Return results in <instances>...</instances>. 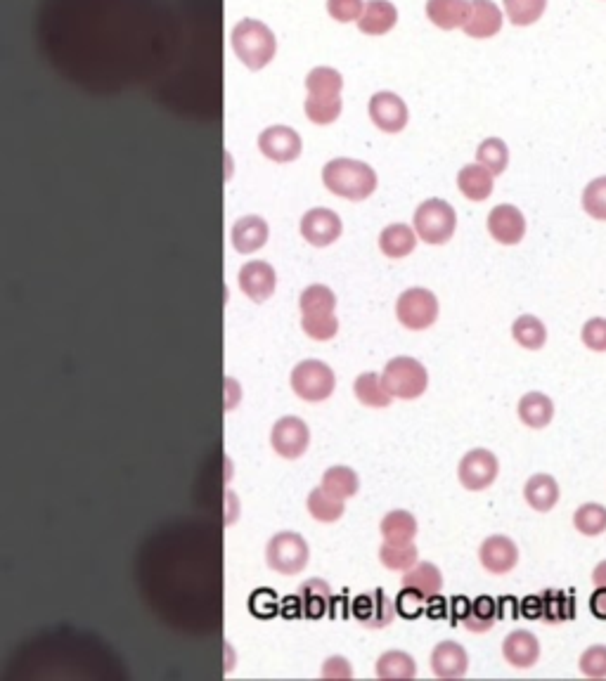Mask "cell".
<instances>
[{"instance_id": "6da1fadb", "label": "cell", "mask_w": 606, "mask_h": 681, "mask_svg": "<svg viewBox=\"0 0 606 681\" xmlns=\"http://www.w3.org/2000/svg\"><path fill=\"white\" fill-rule=\"evenodd\" d=\"M322 183L327 190L348 201H365L379 185L375 168L358 159H332L322 168Z\"/></svg>"}, {"instance_id": "11a10c76", "label": "cell", "mask_w": 606, "mask_h": 681, "mask_svg": "<svg viewBox=\"0 0 606 681\" xmlns=\"http://www.w3.org/2000/svg\"><path fill=\"white\" fill-rule=\"evenodd\" d=\"M592 582H595V587L606 589V561H599L595 570H592Z\"/></svg>"}, {"instance_id": "f907efd6", "label": "cell", "mask_w": 606, "mask_h": 681, "mask_svg": "<svg viewBox=\"0 0 606 681\" xmlns=\"http://www.w3.org/2000/svg\"><path fill=\"white\" fill-rule=\"evenodd\" d=\"M353 670L351 665H348L346 658H339V655H334L322 667V677H351Z\"/></svg>"}, {"instance_id": "5bb4252c", "label": "cell", "mask_w": 606, "mask_h": 681, "mask_svg": "<svg viewBox=\"0 0 606 681\" xmlns=\"http://www.w3.org/2000/svg\"><path fill=\"white\" fill-rule=\"evenodd\" d=\"M259 149L270 161L277 164H289V161L299 159L303 142L301 135L289 126H270L259 135Z\"/></svg>"}, {"instance_id": "f1b7e54d", "label": "cell", "mask_w": 606, "mask_h": 681, "mask_svg": "<svg viewBox=\"0 0 606 681\" xmlns=\"http://www.w3.org/2000/svg\"><path fill=\"white\" fill-rule=\"evenodd\" d=\"M550 0H502V12L512 27L526 29L545 17Z\"/></svg>"}, {"instance_id": "74e56055", "label": "cell", "mask_w": 606, "mask_h": 681, "mask_svg": "<svg viewBox=\"0 0 606 681\" xmlns=\"http://www.w3.org/2000/svg\"><path fill=\"white\" fill-rule=\"evenodd\" d=\"M543 599V620L550 625H562L566 620L576 618V608H573V596L559 589H547L540 594Z\"/></svg>"}, {"instance_id": "52a82bcc", "label": "cell", "mask_w": 606, "mask_h": 681, "mask_svg": "<svg viewBox=\"0 0 606 681\" xmlns=\"http://www.w3.org/2000/svg\"><path fill=\"white\" fill-rule=\"evenodd\" d=\"M498 473H500L498 457H495L491 450H486V447L469 450L460 459V466H457V478H460L462 488L469 492L488 490L495 481H498Z\"/></svg>"}, {"instance_id": "f35d334b", "label": "cell", "mask_w": 606, "mask_h": 681, "mask_svg": "<svg viewBox=\"0 0 606 681\" xmlns=\"http://www.w3.org/2000/svg\"><path fill=\"white\" fill-rule=\"evenodd\" d=\"M308 511L315 521L320 523H334L344 516V499H337L330 495L325 488H315L311 495H308Z\"/></svg>"}, {"instance_id": "7dc6e473", "label": "cell", "mask_w": 606, "mask_h": 681, "mask_svg": "<svg viewBox=\"0 0 606 681\" xmlns=\"http://www.w3.org/2000/svg\"><path fill=\"white\" fill-rule=\"evenodd\" d=\"M580 341L592 353H606V317H592L580 329Z\"/></svg>"}, {"instance_id": "4dcf8cb0", "label": "cell", "mask_w": 606, "mask_h": 681, "mask_svg": "<svg viewBox=\"0 0 606 681\" xmlns=\"http://www.w3.org/2000/svg\"><path fill=\"white\" fill-rule=\"evenodd\" d=\"M353 391H356V398L363 402L365 407H377V410H384L393 402V395L386 391L382 376L375 372H365L360 374L353 384Z\"/></svg>"}, {"instance_id": "ba28073f", "label": "cell", "mask_w": 606, "mask_h": 681, "mask_svg": "<svg viewBox=\"0 0 606 681\" xmlns=\"http://www.w3.org/2000/svg\"><path fill=\"white\" fill-rule=\"evenodd\" d=\"M308 551L306 540L299 533H280L268 542L266 559L268 566L282 575H296L308 566Z\"/></svg>"}, {"instance_id": "f5cc1de1", "label": "cell", "mask_w": 606, "mask_h": 681, "mask_svg": "<svg viewBox=\"0 0 606 681\" xmlns=\"http://www.w3.org/2000/svg\"><path fill=\"white\" fill-rule=\"evenodd\" d=\"M472 611V599H467V596H455L453 601H450V622H462L467 618V613Z\"/></svg>"}, {"instance_id": "5b68a950", "label": "cell", "mask_w": 606, "mask_h": 681, "mask_svg": "<svg viewBox=\"0 0 606 681\" xmlns=\"http://www.w3.org/2000/svg\"><path fill=\"white\" fill-rule=\"evenodd\" d=\"M396 317L410 332H424L438 320V298L434 291L412 287L396 301Z\"/></svg>"}, {"instance_id": "3957f363", "label": "cell", "mask_w": 606, "mask_h": 681, "mask_svg": "<svg viewBox=\"0 0 606 681\" xmlns=\"http://www.w3.org/2000/svg\"><path fill=\"white\" fill-rule=\"evenodd\" d=\"M412 227L417 237L429 246H443L455 237L457 230V213L446 199L431 197L415 209L412 216Z\"/></svg>"}, {"instance_id": "d4e9b609", "label": "cell", "mask_w": 606, "mask_h": 681, "mask_svg": "<svg viewBox=\"0 0 606 681\" xmlns=\"http://www.w3.org/2000/svg\"><path fill=\"white\" fill-rule=\"evenodd\" d=\"M559 483L554 481L550 473H535L524 485V499L526 504L533 511H540V514H547L557 507L559 502Z\"/></svg>"}, {"instance_id": "1f68e13d", "label": "cell", "mask_w": 606, "mask_h": 681, "mask_svg": "<svg viewBox=\"0 0 606 681\" xmlns=\"http://www.w3.org/2000/svg\"><path fill=\"white\" fill-rule=\"evenodd\" d=\"M377 677L382 679H412L417 677V663L405 651H386L377 660Z\"/></svg>"}, {"instance_id": "ab89813d", "label": "cell", "mask_w": 606, "mask_h": 681, "mask_svg": "<svg viewBox=\"0 0 606 681\" xmlns=\"http://www.w3.org/2000/svg\"><path fill=\"white\" fill-rule=\"evenodd\" d=\"M573 525H576L578 533L585 537H597L606 533V507L597 502L580 504L576 514H573Z\"/></svg>"}, {"instance_id": "d590c367", "label": "cell", "mask_w": 606, "mask_h": 681, "mask_svg": "<svg viewBox=\"0 0 606 681\" xmlns=\"http://www.w3.org/2000/svg\"><path fill=\"white\" fill-rule=\"evenodd\" d=\"M476 161H479L481 166H486L488 171H491L495 178L507 171L509 166V147L507 142L502 138H486L479 142V147H476Z\"/></svg>"}, {"instance_id": "cb8c5ba5", "label": "cell", "mask_w": 606, "mask_h": 681, "mask_svg": "<svg viewBox=\"0 0 606 681\" xmlns=\"http://www.w3.org/2000/svg\"><path fill=\"white\" fill-rule=\"evenodd\" d=\"M268 242V223L261 216H244L232 227V244L237 254H254Z\"/></svg>"}, {"instance_id": "44dd1931", "label": "cell", "mask_w": 606, "mask_h": 681, "mask_svg": "<svg viewBox=\"0 0 606 681\" xmlns=\"http://www.w3.org/2000/svg\"><path fill=\"white\" fill-rule=\"evenodd\" d=\"M356 24L360 34L386 36L398 24V8L391 0H367Z\"/></svg>"}, {"instance_id": "db71d44e", "label": "cell", "mask_w": 606, "mask_h": 681, "mask_svg": "<svg viewBox=\"0 0 606 681\" xmlns=\"http://www.w3.org/2000/svg\"><path fill=\"white\" fill-rule=\"evenodd\" d=\"M590 611L597 620H606V589L597 587L590 596Z\"/></svg>"}, {"instance_id": "b9f144b4", "label": "cell", "mask_w": 606, "mask_h": 681, "mask_svg": "<svg viewBox=\"0 0 606 681\" xmlns=\"http://www.w3.org/2000/svg\"><path fill=\"white\" fill-rule=\"evenodd\" d=\"M379 561L384 563V568L389 570H410L419 561V551L412 542L408 544H393L384 542L379 549Z\"/></svg>"}, {"instance_id": "681fc988", "label": "cell", "mask_w": 606, "mask_h": 681, "mask_svg": "<svg viewBox=\"0 0 606 681\" xmlns=\"http://www.w3.org/2000/svg\"><path fill=\"white\" fill-rule=\"evenodd\" d=\"M424 601L422 596L412 592V589H405L403 587V592L398 594V599H396V613H401L403 618H417V615H422L424 611Z\"/></svg>"}, {"instance_id": "f6af8a7d", "label": "cell", "mask_w": 606, "mask_h": 681, "mask_svg": "<svg viewBox=\"0 0 606 681\" xmlns=\"http://www.w3.org/2000/svg\"><path fill=\"white\" fill-rule=\"evenodd\" d=\"M301 327H303V332L311 336L313 341H330L339 332V320L334 317V313L303 315Z\"/></svg>"}, {"instance_id": "277c9868", "label": "cell", "mask_w": 606, "mask_h": 681, "mask_svg": "<svg viewBox=\"0 0 606 681\" xmlns=\"http://www.w3.org/2000/svg\"><path fill=\"white\" fill-rule=\"evenodd\" d=\"M382 381L393 398L398 400H417L427 393L429 372L422 362L415 358H393L386 362Z\"/></svg>"}, {"instance_id": "ac0fdd59", "label": "cell", "mask_w": 606, "mask_h": 681, "mask_svg": "<svg viewBox=\"0 0 606 681\" xmlns=\"http://www.w3.org/2000/svg\"><path fill=\"white\" fill-rule=\"evenodd\" d=\"M502 655L512 667L528 670L540 660V641L528 629H514L502 641Z\"/></svg>"}, {"instance_id": "9c48e42d", "label": "cell", "mask_w": 606, "mask_h": 681, "mask_svg": "<svg viewBox=\"0 0 606 681\" xmlns=\"http://www.w3.org/2000/svg\"><path fill=\"white\" fill-rule=\"evenodd\" d=\"M367 114H370V121L375 123L379 131L389 135L403 133L410 121V109L405 105V100L401 95L391 93V90H379V93L372 95Z\"/></svg>"}, {"instance_id": "9a60e30c", "label": "cell", "mask_w": 606, "mask_h": 681, "mask_svg": "<svg viewBox=\"0 0 606 681\" xmlns=\"http://www.w3.org/2000/svg\"><path fill=\"white\" fill-rule=\"evenodd\" d=\"M353 615L370 629L389 627L396 618V601L389 599L384 589H377L372 594H363L353 601Z\"/></svg>"}, {"instance_id": "7bdbcfd3", "label": "cell", "mask_w": 606, "mask_h": 681, "mask_svg": "<svg viewBox=\"0 0 606 681\" xmlns=\"http://www.w3.org/2000/svg\"><path fill=\"white\" fill-rule=\"evenodd\" d=\"M299 306L303 315L334 313V308H337V296H334L332 289L322 287V284H313V287H308L301 294Z\"/></svg>"}, {"instance_id": "d6986e66", "label": "cell", "mask_w": 606, "mask_h": 681, "mask_svg": "<svg viewBox=\"0 0 606 681\" xmlns=\"http://www.w3.org/2000/svg\"><path fill=\"white\" fill-rule=\"evenodd\" d=\"M469 670V653L457 641H441L431 651V672L441 679H460Z\"/></svg>"}, {"instance_id": "d6a6232c", "label": "cell", "mask_w": 606, "mask_h": 681, "mask_svg": "<svg viewBox=\"0 0 606 681\" xmlns=\"http://www.w3.org/2000/svg\"><path fill=\"white\" fill-rule=\"evenodd\" d=\"M512 339L526 350H540L547 343V329L535 315H521L512 324Z\"/></svg>"}, {"instance_id": "ffe728a7", "label": "cell", "mask_w": 606, "mask_h": 681, "mask_svg": "<svg viewBox=\"0 0 606 681\" xmlns=\"http://www.w3.org/2000/svg\"><path fill=\"white\" fill-rule=\"evenodd\" d=\"M457 190L462 192L464 199L481 204V201L491 199L495 190V175L486 166H481L479 161H474V164L462 166L457 171Z\"/></svg>"}, {"instance_id": "8992f818", "label": "cell", "mask_w": 606, "mask_h": 681, "mask_svg": "<svg viewBox=\"0 0 606 681\" xmlns=\"http://www.w3.org/2000/svg\"><path fill=\"white\" fill-rule=\"evenodd\" d=\"M337 379H334L332 367H327L320 360H303L292 372V388L301 400L322 402L334 393Z\"/></svg>"}, {"instance_id": "2e32d148", "label": "cell", "mask_w": 606, "mask_h": 681, "mask_svg": "<svg viewBox=\"0 0 606 681\" xmlns=\"http://www.w3.org/2000/svg\"><path fill=\"white\" fill-rule=\"evenodd\" d=\"M341 218L330 209H311L301 218V235L313 246H330L341 237Z\"/></svg>"}, {"instance_id": "c3c4849f", "label": "cell", "mask_w": 606, "mask_h": 681, "mask_svg": "<svg viewBox=\"0 0 606 681\" xmlns=\"http://www.w3.org/2000/svg\"><path fill=\"white\" fill-rule=\"evenodd\" d=\"M363 8L365 0H327V12L341 24L358 22L360 15H363Z\"/></svg>"}, {"instance_id": "ee69618b", "label": "cell", "mask_w": 606, "mask_h": 681, "mask_svg": "<svg viewBox=\"0 0 606 681\" xmlns=\"http://www.w3.org/2000/svg\"><path fill=\"white\" fill-rule=\"evenodd\" d=\"M580 206L590 218L606 223V175H599L585 185L583 194H580Z\"/></svg>"}, {"instance_id": "8d00e7d4", "label": "cell", "mask_w": 606, "mask_h": 681, "mask_svg": "<svg viewBox=\"0 0 606 681\" xmlns=\"http://www.w3.org/2000/svg\"><path fill=\"white\" fill-rule=\"evenodd\" d=\"M306 116L318 126H330L341 116L344 102L341 95H308L306 97Z\"/></svg>"}, {"instance_id": "7402d4cb", "label": "cell", "mask_w": 606, "mask_h": 681, "mask_svg": "<svg viewBox=\"0 0 606 681\" xmlns=\"http://www.w3.org/2000/svg\"><path fill=\"white\" fill-rule=\"evenodd\" d=\"M424 15L441 31L462 29L469 15V0H427Z\"/></svg>"}, {"instance_id": "30bf717a", "label": "cell", "mask_w": 606, "mask_h": 681, "mask_svg": "<svg viewBox=\"0 0 606 681\" xmlns=\"http://www.w3.org/2000/svg\"><path fill=\"white\" fill-rule=\"evenodd\" d=\"M505 22V12L495 0H469V15L462 31L474 41H488L500 34Z\"/></svg>"}, {"instance_id": "e0dca14e", "label": "cell", "mask_w": 606, "mask_h": 681, "mask_svg": "<svg viewBox=\"0 0 606 681\" xmlns=\"http://www.w3.org/2000/svg\"><path fill=\"white\" fill-rule=\"evenodd\" d=\"M277 287V275L273 265L266 261H249L242 265L240 270V289L247 294L251 301L263 303L273 296Z\"/></svg>"}, {"instance_id": "4316f807", "label": "cell", "mask_w": 606, "mask_h": 681, "mask_svg": "<svg viewBox=\"0 0 606 681\" xmlns=\"http://www.w3.org/2000/svg\"><path fill=\"white\" fill-rule=\"evenodd\" d=\"M517 412L521 424H526L528 428H545L554 419V402L545 393L531 391L519 400Z\"/></svg>"}, {"instance_id": "7a4b0ae2", "label": "cell", "mask_w": 606, "mask_h": 681, "mask_svg": "<svg viewBox=\"0 0 606 681\" xmlns=\"http://www.w3.org/2000/svg\"><path fill=\"white\" fill-rule=\"evenodd\" d=\"M230 43L235 55L240 57V62L251 71H259L266 67V64L273 62V57L277 53L275 34L270 31L268 24L259 22V19L249 17L242 19V22L232 29Z\"/></svg>"}, {"instance_id": "4fadbf2b", "label": "cell", "mask_w": 606, "mask_h": 681, "mask_svg": "<svg viewBox=\"0 0 606 681\" xmlns=\"http://www.w3.org/2000/svg\"><path fill=\"white\" fill-rule=\"evenodd\" d=\"M270 443H273V450L280 457L299 459L306 452L308 443H311V431H308V426L299 417H285L273 426Z\"/></svg>"}, {"instance_id": "83f0119b", "label": "cell", "mask_w": 606, "mask_h": 681, "mask_svg": "<svg viewBox=\"0 0 606 681\" xmlns=\"http://www.w3.org/2000/svg\"><path fill=\"white\" fill-rule=\"evenodd\" d=\"M330 601H332L330 585H327L325 580H320V577L306 580L299 589L301 613L311 620L322 618V615L327 613V608H330Z\"/></svg>"}, {"instance_id": "816d5d0a", "label": "cell", "mask_w": 606, "mask_h": 681, "mask_svg": "<svg viewBox=\"0 0 606 681\" xmlns=\"http://www.w3.org/2000/svg\"><path fill=\"white\" fill-rule=\"evenodd\" d=\"M521 615L526 620H543V599L540 596H526L521 601Z\"/></svg>"}, {"instance_id": "bcb514c9", "label": "cell", "mask_w": 606, "mask_h": 681, "mask_svg": "<svg viewBox=\"0 0 606 681\" xmlns=\"http://www.w3.org/2000/svg\"><path fill=\"white\" fill-rule=\"evenodd\" d=\"M578 665L585 677L604 679L606 677V646L597 644V646L585 648L583 655H580Z\"/></svg>"}, {"instance_id": "484cf974", "label": "cell", "mask_w": 606, "mask_h": 681, "mask_svg": "<svg viewBox=\"0 0 606 681\" xmlns=\"http://www.w3.org/2000/svg\"><path fill=\"white\" fill-rule=\"evenodd\" d=\"M417 232L412 225L393 223L386 225L379 235V249L386 258H405L417 249Z\"/></svg>"}, {"instance_id": "f546056e", "label": "cell", "mask_w": 606, "mask_h": 681, "mask_svg": "<svg viewBox=\"0 0 606 681\" xmlns=\"http://www.w3.org/2000/svg\"><path fill=\"white\" fill-rule=\"evenodd\" d=\"M379 530H382L384 542L408 544L417 537V518L412 516L410 511H403V509L389 511V514L382 518Z\"/></svg>"}, {"instance_id": "8fae6325", "label": "cell", "mask_w": 606, "mask_h": 681, "mask_svg": "<svg viewBox=\"0 0 606 681\" xmlns=\"http://www.w3.org/2000/svg\"><path fill=\"white\" fill-rule=\"evenodd\" d=\"M488 235L502 246H517L526 237V216L519 206L498 204L486 218Z\"/></svg>"}, {"instance_id": "7c38bea8", "label": "cell", "mask_w": 606, "mask_h": 681, "mask_svg": "<svg viewBox=\"0 0 606 681\" xmlns=\"http://www.w3.org/2000/svg\"><path fill=\"white\" fill-rule=\"evenodd\" d=\"M479 561H481V566L493 575L512 573L519 563L517 542L507 535L486 537L479 547Z\"/></svg>"}, {"instance_id": "836d02e7", "label": "cell", "mask_w": 606, "mask_h": 681, "mask_svg": "<svg viewBox=\"0 0 606 681\" xmlns=\"http://www.w3.org/2000/svg\"><path fill=\"white\" fill-rule=\"evenodd\" d=\"M320 488H325L337 499H348V497L358 495V490H360L358 473L353 469H348V466H332V469H327L325 476H322Z\"/></svg>"}, {"instance_id": "e575fe53", "label": "cell", "mask_w": 606, "mask_h": 681, "mask_svg": "<svg viewBox=\"0 0 606 681\" xmlns=\"http://www.w3.org/2000/svg\"><path fill=\"white\" fill-rule=\"evenodd\" d=\"M498 601L493 596H476L472 601V611L462 620V625L474 634H483L493 629L495 618H498Z\"/></svg>"}, {"instance_id": "603a6c76", "label": "cell", "mask_w": 606, "mask_h": 681, "mask_svg": "<svg viewBox=\"0 0 606 681\" xmlns=\"http://www.w3.org/2000/svg\"><path fill=\"white\" fill-rule=\"evenodd\" d=\"M403 587L412 589V592L422 596L424 601L434 599V596L441 594V589H443L441 568H436L434 563H429V561H417L410 570H405Z\"/></svg>"}, {"instance_id": "60d3db41", "label": "cell", "mask_w": 606, "mask_h": 681, "mask_svg": "<svg viewBox=\"0 0 606 681\" xmlns=\"http://www.w3.org/2000/svg\"><path fill=\"white\" fill-rule=\"evenodd\" d=\"M308 95H341L344 90V76L332 67H315L306 76Z\"/></svg>"}]
</instances>
